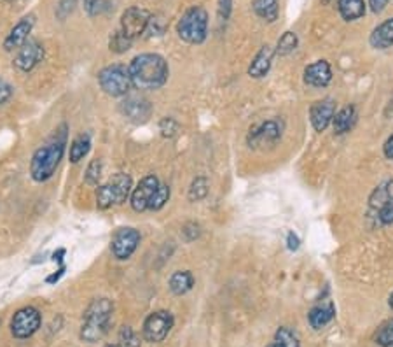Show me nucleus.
Instances as JSON below:
<instances>
[{"instance_id": "2eb2a0df", "label": "nucleus", "mask_w": 393, "mask_h": 347, "mask_svg": "<svg viewBox=\"0 0 393 347\" xmlns=\"http://www.w3.org/2000/svg\"><path fill=\"white\" fill-rule=\"evenodd\" d=\"M281 137V127L278 125V121L269 120L261 123L259 127H255L254 130H250L248 134V142L254 147H262V146H271Z\"/></svg>"}, {"instance_id": "b1692460", "label": "nucleus", "mask_w": 393, "mask_h": 347, "mask_svg": "<svg viewBox=\"0 0 393 347\" xmlns=\"http://www.w3.org/2000/svg\"><path fill=\"white\" fill-rule=\"evenodd\" d=\"M339 14L346 21H355L365 14V0H339Z\"/></svg>"}, {"instance_id": "4468645a", "label": "nucleus", "mask_w": 393, "mask_h": 347, "mask_svg": "<svg viewBox=\"0 0 393 347\" xmlns=\"http://www.w3.org/2000/svg\"><path fill=\"white\" fill-rule=\"evenodd\" d=\"M334 114H336V102L332 98H324L311 106L310 109V120L311 125L317 132H325L329 125L332 123Z\"/></svg>"}, {"instance_id": "9b49d317", "label": "nucleus", "mask_w": 393, "mask_h": 347, "mask_svg": "<svg viewBox=\"0 0 393 347\" xmlns=\"http://www.w3.org/2000/svg\"><path fill=\"white\" fill-rule=\"evenodd\" d=\"M159 184L161 183H159V179L154 176V174L143 177V179L139 183V186H136L135 190L131 191V195H129V197H131L133 210H136V212H143V210L149 209L151 198L154 197Z\"/></svg>"}, {"instance_id": "4be33fe9", "label": "nucleus", "mask_w": 393, "mask_h": 347, "mask_svg": "<svg viewBox=\"0 0 393 347\" xmlns=\"http://www.w3.org/2000/svg\"><path fill=\"white\" fill-rule=\"evenodd\" d=\"M392 200H393V179H388L373 191V195H370L369 198V205L373 210H377Z\"/></svg>"}, {"instance_id": "f257e3e1", "label": "nucleus", "mask_w": 393, "mask_h": 347, "mask_svg": "<svg viewBox=\"0 0 393 347\" xmlns=\"http://www.w3.org/2000/svg\"><path fill=\"white\" fill-rule=\"evenodd\" d=\"M128 72L136 90H158L165 86L170 76L166 60L156 53H142L133 58Z\"/></svg>"}, {"instance_id": "c9c22d12", "label": "nucleus", "mask_w": 393, "mask_h": 347, "mask_svg": "<svg viewBox=\"0 0 393 347\" xmlns=\"http://www.w3.org/2000/svg\"><path fill=\"white\" fill-rule=\"evenodd\" d=\"M377 214V220H380L381 224H392L393 223V200L388 202V204H385L383 207H380L376 210Z\"/></svg>"}, {"instance_id": "a878e982", "label": "nucleus", "mask_w": 393, "mask_h": 347, "mask_svg": "<svg viewBox=\"0 0 393 347\" xmlns=\"http://www.w3.org/2000/svg\"><path fill=\"white\" fill-rule=\"evenodd\" d=\"M266 347H301V344H299V337L291 328L281 326L274 334V341Z\"/></svg>"}, {"instance_id": "09e8293b", "label": "nucleus", "mask_w": 393, "mask_h": 347, "mask_svg": "<svg viewBox=\"0 0 393 347\" xmlns=\"http://www.w3.org/2000/svg\"><path fill=\"white\" fill-rule=\"evenodd\" d=\"M6 2H14V0H6Z\"/></svg>"}, {"instance_id": "58836bf2", "label": "nucleus", "mask_w": 393, "mask_h": 347, "mask_svg": "<svg viewBox=\"0 0 393 347\" xmlns=\"http://www.w3.org/2000/svg\"><path fill=\"white\" fill-rule=\"evenodd\" d=\"M76 4H77V0H60V4H58V9H57V16L60 18V20H65V18L74 11Z\"/></svg>"}, {"instance_id": "79ce46f5", "label": "nucleus", "mask_w": 393, "mask_h": 347, "mask_svg": "<svg viewBox=\"0 0 393 347\" xmlns=\"http://www.w3.org/2000/svg\"><path fill=\"white\" fill-rule=\"evenodd\" d=\"M65 271H66L65 263L60 265V268H58V271L54 272V274L47 275V278H46V283H47V284H57L58 280H60V279L63 278V275H65Z\"/></svg>"}, {"instance_id": "2f4dec72", "label": "nucleus", "mask_w": 393, "mask_h": 347, "mask_svg": "<svg viewBox=\"0 0 393 347\" xmlns=\"http://www.w3.org/2000/svg\"><path fill=\"white\" fill-rule=\"evenodd\" d=\"M168 200H170V186H166V184H159V188H158V190H156L154 197L151 198L149 209L151 210L163 209Z\"/></svg>"}, {"instance_id": "f03ea898", "label": "nucleus", "mask_w": 393, "mask_h": 347, "mask_svg": "<svg viewBox=\"0 0 393 347\" xmlns=\"http://www.w3.org/2000/svg\"><path fill=\"white\" fill-rule=\"evenodd\" d=\"M66 135H69L66 134V125H61L58 130H54L51 139L33 153L30 161V174L33 181L44 183V181L53 177L58 165H60L63 153H65Z\"/></svg>"}, {"instance_id": "a19ab883", "label": "nucleus", "mask_w": 393, "mask_h": 347, "mask_svg": "<svg viewBox=\"0 0 393 347\" xmlns=\"http://www.w3.org/2000/svg\"><path fill=\"white\" fill-rule=\"evenodd\" d=\"M13 95V88L9 86V83H6L4 79H0V106L6 104Z\"/></svg>"}, {"instance_id": "393cba45", "label": "nucleus", "mask_w": 393, "mask_h": 347, "mask_svg": "<svg viewBox=\"0 0 393 347\" xmlns=\"http://www.w3.org/2000/svg\"><path fill=\"white\" fill-rule=\"evenodd\" d=\"M91 149V137L88 134L77 135L76 139L70 144V161L72 164H79L81 160H84L88 153Z\"/></svg>"}, {"instance_id": "473e14b6", "label": "nucleus", "mask_w": 393, "mask_h": 347, "mask_svg": "<svg viewBox=\"0 0 393 347\" xmlns=\"http://www.w3.org/2000/svg\"><path fill=\"white\" fill-rule=\"evenodd\" d=\"M102 169H103V165H102V160H93L90 165H88V169H86V176H84V179H86V183L88 184H91V186H95V184H98V181H100V177H102Z\"/></svg>"}, {"instance_id": "ddd939ff", "label": "nucleus", "mask_w": 393, "mask_h": 347, "mask_svg": "<svg viewBox=\"0 0 393 347\" xmlns=\"http://www.w3.org/2000/svg\"><path fill=\"white\" fill-rule=\"evenodd\" d=\"M121 110L133 123H146L152 114V106L147 98L140 97V95H128L121 102Z\"/></svg>"}, {"instance_id": "ea45409f", "label": "nucleus", "mask_w": 393, "mask_h": 347, "mask_svg": "<svg viewBox=\"0 0 393 347\" xmlns=\"http://www.w3.org/2000/svg\"><path fill=\"white\" fill-rule=\"evenodd\" d=\"M233 11V0H218V20L224 23L229 20Z\"/></svg>"}, {"instance_id": "37998d69", "label": "nucleus", "mask_w": 393, "mask_h": 347, "mask_svg": "<svg viewBox=\"0 0 393 347\" xmlns=\"http://www.w3.org/2000/svg\"><path fill=\"white\" fill-rule=\"evenodd\" d=\"M299 246H301V241H299L298 235L294 234V232H288L287 235V247L291 251H298Z\"/></svg>"}, {"instance_id": "f8f14e48", "label": "nucleus", "mask_w": 393, "mask_h": 347, "mask_svg": "<svg viewBox=\"0 0 393 347\" xmlns=\"http://www.w3.org/2000/svg\"><path fill=\"white\" fill-rule=\"evenodd\" d=\"M44 58V46L39 40H27L23 46L18 51L16 58H14V65L21 70V72H30L42 62Z\"/></svg>"}, {"instance_id": "de8ad7c7", "label": "nucleus", "mask_w": 393, "mask_h": 347, "mask_svg": "<svg viewBox=\"0 0 393 347\" xmlns=\"http://www.w3.org/2000/svg\"><path fill=\"white\" fill-rule=\"evenodd\" d=\"M388 305H390V307L393 309V293L390 295V300H388Z\"/></svg>"}, {"instance_id": "c85d7f7f", "label": "nucleus", "mask_w": 393, "mask_h": 347, "mask_svg": "<svg viewBox=\"0 0 393 347\" xmlns=\"http://www.w3.org/2000/svg\"><path fill=\"white\" fill-rule=\"evenodd\" d=\"M209 195V179L203 176L196 177L192 181L191 188H189V200L191 202H199Z\"/></svg>"}, {"instance_id": "bb28decb", "label": "nucleus", "mask_w": 393, "mask_h": 347, "mask_svg": "<svg viewBox=\"0 0 393 347\" xmlns=\"http://www.w3.org/2000/svg\"><path fill=\"white\" fill-rule=\"evenodd\" d=\"M254 11L262 20L273 23L278 18V0H255Z\"/></svg>"}, {"instance_id": "412c9836", "label": "nucleus", "mask_w": 393, "mask_h": 347, "mask_svg": "<svg viewBox=\"0 0 393 347\" xmlns=\"http://www.w3.org/2000/svg\"><path fill=\"white\" fill-rule=\"evenodd\" d=\"M355 123H357V109H355L353 106L343 107L339 113L334 114L332 127L337 135H343L346 134V132H350Z\"/></svg>"}, {"instance_id": "9d476101", "label": "nucleus", "mask_w": 393, "mask_h": 347, "mask_svg": "<svg viewBox=\"0 0 393 347\" xmlns=\"http://www.w3.org/2000/svg\"><path fill=\"white\" fill-rule=\"evenodd\" d=\"M140 244V232L135 228H119L112 239V254L117 260H128Z\"/></svg>"}, {"instance_id": "7c9ffc66", "label": "nucleus", "mask_w": 393, "mask_h": 347, "mask_svg": "<svg viewBox=\"0 0 393 347\" xmlns=\"http://www.w3.org/2000/svg\"><path fill=\"white\" fill-rule=\"evenodd\" d=\"M105 347H140V339L135 331L129 326H124L121 330L119 339H117L116 344H109Z\"/></svg>"}, {"instance_id": "cd10ccee", "label": "nucleus", "mask_w": 393, "mask_h": 347, "mask_svg": "<svg viewBox=\"0 0 393 347\" xmlns=\"http://www.w3.org/2000/svg\"><path fill=\"white\" fill-rule=\"evenodd\" d=\"M298 44H299L298 35H295L294 32H285V34L280 37V40H278L274 53L280 55V57H287V55L294 53Z\"/></svg>"}, {"instance_id": "e433bc0d", "label": "nucleus", "mask_w": 393, "mask_h": 347, "mask_svg": "<svg viewBox=\"0 0 393 347\" xmlns=\"http://www.w3.org/2000/svg\"><path fill=\"white\" fill-rule=\"evenodd\" d=\"M159 130H161V134L165 137H173L177 134V130H179V123L175 120H172V118H165L161 121V125H159Z\"/></svg>"}, {"instance_id": "dca6fc26", "label": "nucleus", "mask_w": 393, "mask_h": 347, "mask_svg": "<svg viewBox=\"0 0 393 347\" xmlns=\"http://www.w3.org/2000/svg\"><path fill=\"white\" fill-rule=\"evenodd\" d=\"M332 81V69L327 60H318L304 70V83L313 88H325Z\"/></svg>"}, {"instance_id": "0eeeda50", "label": "nucleus", "mask_w": 393, "mask_h": 347, "mask_svg": "<svg viewBox=\"0 0 393 347\" xmlns=\"http://www.w3.org/2000/svg\"><path fill=\"white\" fill-rule=\"evenodd\" d=\"M173 316L168 311H156L149 314L143 321L142 334L143 339L151 344H159V342L165 341L168 337V334L173 328Z\"/></svg>"}, {"instance_id": "6ab92c4d", "label": "nucleus", "mask_w": 393, "mask_h": 347, "mask_svg": "<svg viewBox=\"0 0 393 347\" xmlns=\"http://www.w3.org/2000/svg\"><path fill=\"white\" fill-rule=\"evenodd\" d=\"M334 317H336V307H334L331 300L317 305V307L311 309V312L307 314V321H310L311 328H315V330H322V328H325Z\"/></svg>"}, {"instance_id": "aec40b11", "label": "nucleus", "mask_w": 393, "mask_h": 347, "mask_svg": "<svg viewBox=\"0 0 393 347\" xmlns=\"http://www.w3.org/2000/svg\"><path fill=\"white\" fill-rule=\"evenodd\" d=\"M370 46L376 50H387L393 46V18L377 25L370 34Z\"/></svg>"}, {"instance_id": "f704fd0d", "label": "nucleus", "mask_w": 393, "mask_h": 347, "mask_svg": "<svg viewBox=\"0 0 393 347\" xmlns=\"http://www.w3.org/2000/svg\"><path fill=\"white\" fill-rule=\"evenodd\" d=\"M109 4L110 0H84V9L88 11L90 16H98L109 9Z\"/></svg>"}, {"instance_id": "5701e85b", "label": "nucleus", "mask_w": 393, "mask_h": 347, "mask_svg": "<svg viewBox=\"0 0 393 347\" xmlns=\"http://www.w3.org/2000/svg\"><path fill=\"white\" fill-rule=\"evenodd\" d=\"M168 284L173 295L182 297V295H185L187 291L192 290V286H194V278H192V274L189 271H179L170 278Z\"/></svg>"}, {"instance_id": "423d86ee", "label": "nucleus", "mask_w": 393, "mask_h": 347, "mask_svg": "<svg viewBox=\"0 0 393 347\" xmlns=\"http://www.w3.org/2000/svg\"><path fill=\"white\" fill-rule=\"evenodd\" d=\"M98 81L102 90L110 97H124L131 90V77L124 65H109L98 74Z\"/></svg>"}, {"instance_id": "1a4fd4ad", "label": "nucleus", "mask_w": 393, "mask_h": 347, "mask_svg": "<svg viewBox=\"0 0 393 347\" xmlns=\"http://www.w3.org/2000/svg\"><path fill=\"white\" fill-rule=\"evenodd\" d=\"M42 317L35 307L20 309L11 321V334L16 339H28L40 328Z\"/></svg>"}, {"instance_id": "20e7f679", "label": "nucleus", "mask_w": 393, "mask_h": 347, "mask_svg": "<svg viewBox=\"0 0 393 347\" xmlns=\"http://www.w3.org/2000/svg\"><path fill=\"white\" fill-rule=\"evenodd\" d=\"M177 34L189 44H201L209 34V14L203 7L194 6L184 13L177 25Z\"/></svg>"}, {"instance_id": "f3484780", "label": "nucleus", "mask_w": 393, "mask_h": 347, "mask_svg": "<svg viewBox=\"0 0 393 347\" xmlns=\"http://www.w3.org/2000/svg\"><path fill=\"white\" fill-rule=\"evenodd\" d=\"M33 25H35V16H33V14H30V16H25L20 23L14 25L13 30L9 32V35H7L6 40H4V47H6V51L20 50V47L28 40V35H30Z\"/></svg>"}, {"instance_id": "7ed1b4c3", "label": "nucleus", "mask_w": 393, "mask_h": 347, "mask_svg": "<svg viewBox=\"0 0 393 347\" xmlns=\"http://www.w3.org/2000/svg\"><path fill=\"white\" fill-rule=\"evenodd\" d=\"M114 304L109 298H95L84 312L81 339L84 342H98L109 334L110 321H112Z\"/></svg>"}, {"instance_id": "a18cd8bd", "label": "nucleus", "mask_w": 393, "mask_h": 347, "mask_svg": "<svg viewBox=\"0 0 393 347\" xmlns=\"http://www.w3.org/2000/svg\"><path fill=\"white\" fill-rule=\"evenodd\" d=\"M383 153L388 160H393V135H390V137L387 139V142H385Z\"/></svg>"}, {"instance_id": "49530a36", "label": "nucleus", "mask_w": 393, "mask_h": 347, "mask_svg": "<svg viewBox=\"0 0 393 347\" xmlns=\"http://www.w3.org/2000/svg\"><path fill=\"white\" fill-rule=\"evenodd\" d=\"M65 253H66V251L63 249V247H61V249L54 251V253H53V261H54V263L63 265V256H65Z\"/></svg>"}, {"instance_id": "c756f323", "label": "nucleus", "mask_w": 393, "mask_h": 347, "mask_svg": "<svg viewBox=\"0 0 393 347\" xmlns=\"http://www.w3.org/2000/svg\"><path fill=\"white\" fill-rule=\"evenodd\" d=\"M374 341L381 347H393V319H388L387 323L381 324Z\"/></svg>"}, {"instance_id": "a211bd4d", "label": "nucleus", "mask_w": 393, "mask_h": 347, "mask_svg": "<svg viewBox=\"0 0 393 347\" xmlns=\"http://www.w3.org/2000/svg\"><path fill=\"white\" fill-rule=\"evenodd\" d=\"M274 55H276L274 53V47L268 46V44L262 46L261 50H259V53L254 57V60H252L250 67H248V76L254 77V79H261V77L268 76Z\"/></svg>"}, {"instance_id": "c03bdc74", "label": "nucleus", "mask_w": 393, "mask_h": 347, "mask_svg": "<svg viewBox=\"0 0 393 347\" xmlns=\"http://www.w3.org/2000/svg\"><path fill=\"white\" fill-rule=\"evenodd\" d=\"M388 2L390 0H369V6L370 9H373V13H381V11H385V7L388 6Z\"/></svg>"}, {"instance_id": "6e6552de", "label": "nucleus", "mask_w": 393, "mask_h": 347, "mask_svg": "<svg viewBox=\"0 0 393 347\" xmlns=\"http://www.w3.org/2000/svg\"><path fill=\"white\" fill-rule=\"evenodd\" d=\"M149 21L151 14L147 13L146 9H142V7H129V9H126L124 13H122L119 32L126 39L135 40L136 37H140L143 32H147Z\"/></svg>"}, {"instance_id": "4c0bfd02", "label": "nucleus", "mask_w": 393, "mask_h": 347, "mask_svg": "<svg viewBox=\"0 0 393 347\" xmlns=\"http://www.w3.org/2000/svg\"><path fill=\"white\" fill-rule=\"evenodd\" d=\"M182 235H184L185 241L192 242L201 235V228H199V224L196 223H187L184 228H182Z\"/></svg>"}, {"instance_id": "72a5a7b5", "label": "nucleus", "mask_w": 393, "mask_h": 347, "mask_svg": "<svg viewBox=\"0 0 393 347\" xmlns=\"http://www.w3.org/2000/svg\"><path fill=\"white\" fill-rule=\"evenodd\" d=\"M131 44H133V40L126 39V37L122 35L119 30L110 37V50H112L114 53H124V51H128L129 47H131Z\"/></svg>"}, {"instance_id": "39448f33", "label": "nucleus", "mask_w": 393, "mask_h": 347, "mask_svg": "<svg viewBox=\"0 0 393 347\" xmlns=\"http://www.w3.org/2000/svg\"><path fill=\"white\" fill-rule=\"evenodd\" d=\"M131 195V177L128 174H116L109 183L98 188L96 191V205L98 209H109L112 205L124 204Z\"/></svg>"}]
</instances>
